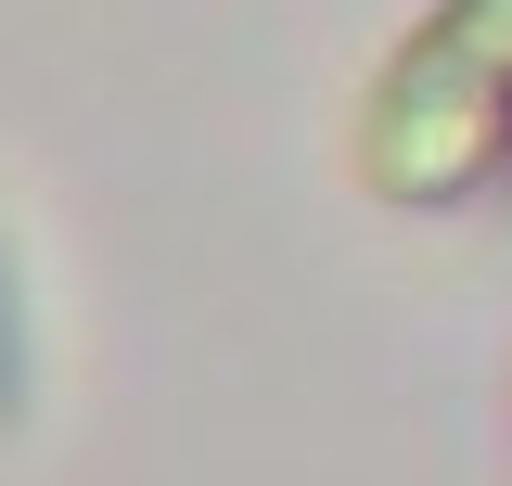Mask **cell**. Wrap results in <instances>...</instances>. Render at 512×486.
<instances>
[{
	"label": "cell",
	"mask_w": 512,
	"mask_h": 486,
	"mask_svg": "<svg viewBox=\"0 0 512 486\" xmlns=\"http://www.w3.org/2000/svg\"><path fill=\"white\" fill-rule=\"evenodd\" d=\"M359 192L372 205H474L512 180V0H423L359 90Z\"/></svg>",
	"instance_id": "obj_1"
},
{
	"label": "cell",
	"mask_w": 512,
	"mask_h": 486,
	"mask_svg": "<svg viewBox=\"0 0 512 486\" xmlns=\"http://www.w3.org/2000/svg\"><path fill=\"white\" fill-rule=\"evenodd\" d=\"M26 410V320H13V269H0V423Z\"/></svg>",
	"instance_id": "obj_2"
}]
</instances>
